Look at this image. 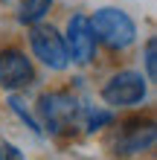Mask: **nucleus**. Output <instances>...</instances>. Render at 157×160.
<instances>
[{
  "mask_svg": "<svg viewBox=\"0 0 157 160\" xmlns=\"http://www.w3.org/2000/svg\"><path fill=\"white\" fill-rule=\"evenodd\" d=\"M29 50L47 70L61 73L70 67V55L64 47V35L52 23H35L29 26Z\"/></svg>",
  "mask_w": 157,
  "mask_h": 160,
  "instance_id": "20e7f679",
  "label": "nucleus"
},
{
  "mask_svg": "<svg viewBox=\"0 0 157 160\" xmlns=\"http://www.w3.org/2000/svg\"><path fill=\"white\" fill-rule=\"evenodd\" d=\"M79 114H81V102L70 90H50L38 99V117H41L38 122L50 134L73 131L79 125Z\"/></svg>",
  "mask_w": 157,
  "mask_h": 160,
  "instance_id": "f03ea898",
  "label": "nucleus"
},
{
  "mask_svg": "<svg viewBox=\"0 0 157 160\" xmlns=\"http://www.w3.org/2000/svg\"><path fill=\"white\" fill-rule=\"evenodd\" d=\"M35 82V64L21 47H3L0 50V88L9 93L26 90Z\"/></svg>",
  "mask_w": 157,
  "mask_h": 160,
  "instance_id": "39448f33",
  "label": "nucleus"
},
{
  "mask_svg": "<svg viewBox=\"0 0 157 160\" xmlns=\"http://www.w3.org/2000/svg\"><path fill=\"white\" fill-rule=\"evenodd\" d=\"M102 102L116 111V108H134L149 96V82L140 70H116L105 79L102 90H99Z\"/></svg>",
  "mask_w": 157,
  "mask_h": 160,
  "instance_id": "7ed1b4c3",
  "label": "nucleus"
},
{
  "mask_svg": "<svg viewBox=\"0 0 157 160\" xmlns=\"http://www.w3.org/2000/svg\"><path fill=\"white\" fill-rule=\"evenodd\" d=\"M61 35H64V47H67V55L73 64L87 67L96 58V38H93V29H90V21L85 12H73L67 21V32H61Z\"/></svg>",
  "mask_w": 157,
  "mask_h": 160,
  "instance_id": "0eeeda50",
  "label": "nucleus"
},
{
  "mask_svg": "<svg viewBox=\"0 0 157 160\" xmlns=\"http://www.w3.org/2000/svg\"><path fill=\"white\" fill-rule=\"evenodd\" d=\"M157 140V128L151 117H131L125 122H119V131L114 137V152L116 154H143L151 152Z\"/></svg>",
  "mask_w": 157,
  "mask_h": 160,
  "instance_id": "423d86ee",
  "label": "nucleus"
},
{
  "mask_svg": "<svg viewBox=\"0 0 157 160\" xmlns=\"http://www.w3.org/2000/svg\"><path fill=\"white\" fill-rule=\"evenodd\" d=\"M55 0H21L17 6V23L23 26H35V23H44V18L50 15Z\"/></svg>",
  "mask_w": 157,
  "mask_h": 160,
  "instance_id": "1a4fd4ad",
  "label": "nucleus"
},
{
  "mask_svg": "<svg viewBox=\"0 0 157 160\" xmlns=\"http://www.w3.org/2000/svg\"><path fill=\"white\" fill-rule=\"evenodd\" d=\"M143 64H145V82H154L157 79V38L149 35L145 38V47H143Z\"/></svg>",
  "mask_w": 157,
  "mask_h": 160,
  "instance_id": "9b49d317",
  "label": "nucleus"
},
{
  "mask_svg": "<svg viewBox=\"0 0 157 160\" xmlns=\"http://www.w3.org/2000/svg\"><path fill=\"white\" fill-rule=\"evenodd\" d=\"M0 160H3V157H0Z\"/></svg>",
  "mask_w": 157,
  "mask_h": 160,
  "instance_id": "ddd939ff",
  "label": "nucleus"
},
{
  "mask_svg": "<svg viewBox=\"0 0 157 160\" xmlns=\"http://www.w3.org/2000/svg\"><path fill=\"white\" fill-rule=\"evenodd\" d=\"M9 108H12V114L17 117V119H21V122H26V128H29L32 131V134H44V128H41V122H38V117H32L29 114V108H26V102L21 99V96H17V93H9Z\"/></svg>",
  "mask_w": 157,
  "mask_h": 160,
  "instance_id": "9d476101",
  "label": "nucleus"
},
{
  "mask_svg": "<svg viewBox=\"0 0 157 160\" xmlns=\"http://www.w3.org/2000/svg\"><path fill=\"white\" fill-rule=\"evenodd\" d=\"M114 119H116V114H114L110 108H96V105H87V108H81V114H79V125L85 128L87 134H96V131L108 128Z\"/></svg>",
  "mask_w": 157,
  "mask_h": 160,
  "instance_id": "6e6552de",
  "label": "nucleus"
},
{
  "mask_svg": "<svg viewBox=\"0 0 157 160\" xmlns=\"http://www.w3.org/2000/svg\"><path fill=\"white\" fill-rule=\"evenodd\" d=\"M96 44L108 47L110 52H125L137 41V23L134 18L119 6H99L93 15H87Z\"/></svg>",
  "mask_w": 157,
  "mask_h": 160,
  "instance_id": "f257e3e1",
  "label": "nucleus"
},
{
  "mask_svg": "<svg viewBox=\"0 0 157 160\" xmlns=\"http://www.w3.org/2000/svg\"><path fill=\"white\" fill-rule=\"evenodd\" d=\"M0 157H3V160H26L23 152H21L15 143H9V140H3V143H0Z\"/></svg>",
  "mask_w": 157,
  "mask_h": 160,
  "instance_id": "f8f14e48",
  "label": "nucleus"
}]
</instances>
